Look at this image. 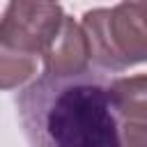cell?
I'll return each mask as SVG.
<instances>
[{
  "mask_svg": "<svg viewBox=\"0 0 147 147\" xmlns=\"http://www.w3.org/2000/svg\"><path fill=\"white\" fill-rule=\"evenodd\" d=\"M147 78L44 74L16 94L30 147H145Z\"/></svg>",
  "mask_w": 147,
  "mask_h": 147,
  "instance_id": "obj_1",
  "label": "cell"
},
{
  "mask_svg": "<svg viewBox=\"0 0 147 147\" xmlns=\"http://www.w3.org/2000/svg\"><path fill=\"white\" fill-rule=\"evenodd\" d=\"M62 16L55 0H9L0 18V90H14L37 74Z\"/></svg>",
  "mask_w": 147,
  "mask_h": 147,
  "instance_id": "obj_2",
  "label": "cell"
},
{
  "mask_svg": "<svg viewBox=\"0 0 147 147\" xmlns=\"http://www.w3.org/2000/svg\"><path fill=\"white\" fill-rule=\"evenodd\" d=\"M145 0H122L115 7H99L83 14V32L90 60L108 71H124L145 62L147 30Z\"/></svg>",
  "mask_w": 147,
  "mask_h": 147,
  "instance_id": "obj_3",
  "label": "cell"
},
{
  "mask_svg": "<svg viewBox=\"0 0 147 147\" xmlns=\"http://www.w3.org/2000/svg\"><path fill=\"white\" fill-rule=\"evenodd\" d=\"M44 57V74L53 76H69L78 74L90 67V48L83 28L71 18L62 16V23L48 46L41 53Z\"/></svg>",
  "mask_w": 147,
  "mask_h": 147,
  "instance_id": "obj_4",
  "label": "cell"
}]
</instances>
